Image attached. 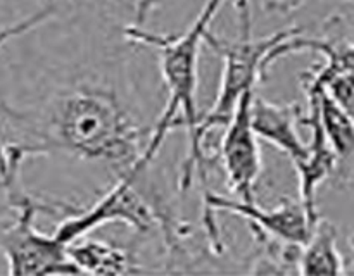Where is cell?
Wrapping results in <instances>:
<instances>
[{"label": "cell", "instance_id": "obj_1", "mask_svg": "<svg viewBox=\"0 0 354 276\" xmlns=\"http://www.w3.org/2000/svg\"><path fill=\"white\" fill-rule=\"evenodd\" d=\"M35 154L62 150L86 161L106 162L120 175L140 179L144 130L114 93L97 86L71 90L52 106Z\"/></svg>", "mask_w": 354, "mask_h": 276}, {"label": "cell", "instance_id": "obj_9", "mask_svg": "<svg viewBox=\"0 0 354 276\" xmlns=\"http://www.w3.org/2000/svg\"><path fill=\"white\" fill-rule=\"evenodd\" d=\"M251 119L256 135L261 140L275 145L292 161L301 164L308 155V144L301 138V107L297 103H277L254 93L251 103Z\"/></svg>", "mask_w": 354, "mask_h": 276}, {"label": "cell", "instance_id": "obj_2", "mask_svg": "<svg viewBox=\"0 0 354 276\" xmlns=\"http://www.w3.org/2000/svg\"><path fill=\"white\" fill-rule=\"evenodd\" d=\"M227 0H206L194 23L182 34H158L142 30L138 24L124 28V37L137 43L149 45L159 54L161 75L168 90V102L156 123L144 148L137 171L145 175L158 155L166 137L175 124L187 128L189 145L196 137L199 112H197V81H199V52L211 23Z\"/></svg>", "mask_w": 354, "mask_h": 276}, {"label": "cell", "instance_id": "obj_8", "mask_svg": "<svg viewBox=\"0 0 354 276\" xmlns=\"http://www.w3.org/2000/svg\"><path fill=\"white\" fill-rule=\"evenodd\" d=\"M308 95V116L301 119V123L310 126L311 140L308 144V155L301 164L294 166L299 178V200L306 209L308 216L313 223H318L320 214L317 209V190L328 176L334 172L337 166V155L328 144L327 137L322 128L318 117V107L315 95L306 92Z\"/></svg>", "mask_w": 354, "mask_h": 276}, {"label": "cell", "instance_id": "obj_13", "mask_svg": "<svg viewBox=\"0 0 354 276\" xmlns=\"http://www.w3.org/2000/svg\"><path fill=\"white\" fill-rule=\"evenodd\" d=\"M50 16H52V9L50 7H47V9L37 10V12H33L31 16L17 21V23L9 24V26H3L2 30H0V48H2L7 41L12 40V38L21 37V34L28 33V31H31V30H35L37 26H40V24L45 23V21H47ZM6 175H7L6 150H3V144H2V140H0V179L6 178Z\"/></svg>", "mask_w": 354, "mask_h": 276}, {"label": "cell", "instance_id": "obj_14", "mask_svg": "<svg viewBox=\"0 0 354 276\" xmlns=\"http://www.w3.org/2000/svg\"><path fill=\"white\" fill-rule=\"evenodd\" d=\"M158 3H159V0H138L135 24L142 26V23L147 19V16L152 12V10H154V7H158Z\"/></svg>", "mask_w": 354, "mask_h": 276}, {"label": "cell", "instance_id": "obj_15", "mask_svg": "<svg viewBox=\"0 0 354 276\" xmlns=\"http://www.w3.org/2000/svg\"><path fill=\"white\" fill-rule=\"evenodd\" d=\"M353 247H354V238H353Z\"/></svg>", "mask_w": 354, "mask_h": 276}, {"label": "cell", "instance_id": "obj_12", "mask_svg": "<svg viewBox=\"0 0 354 276\" xmlns=\"http://www.w3.org/2000/svg\"><path fill=\"white\" fill-rule=\"evenodd\" d=\"M304 86L306 92L315 95L322 128L337 161H346L354 154V119L324 86L315 85L310 79H304Z\"/></svg>", "mask_w": 354, "mask_h": 276}, {"label": "cell", "instance_id": "obj_4", "mask_svg": "<svg viewBox=\"0 0 354 276\" xmlns=\"http://www.w3.org/2000/svg\"><path fill=\"white\" fill-rule=\"evenodd\" d=\"M2 185L16 210L12 223L0 233V254L6 257L9 275H82L69 259L66 245L54 235L41 233L35 224L45 206L21 190L17 175L3 179Z\"/></svg>", "mask_w": 354, "mask_h": 276}, {"label": "cell", "instance_id": "obj_6", "mask_svg": "<svg viewBox=\"0 0 354 276\" xmlns=\"http://www.w3.org/2000/svg\"><path fill=\"white\" fill-rule=\"evenodd\" d=\"M203 202L204 230H206L211 248L216 254H221L223 247H221L220 230H218L214 213H230L244 217L251 223L254 231H261L275 240L299 245V247L306 244L315 224H317L308 216L301 200H283L280 206L273 207V209H265V207H259L258 202L248 204L235 197L230 199V197L218 195L211 190H206L203 193Z\"/></svg>", "mask_w": 354, "mask_h": 276}, {"label": "cell", "instance_id": "obj_5", "mask_svg": "<svg viewBox=\"0 0 354 276\" xmlns=\"http://www.w3.org/2000/svg\"><path fill=\"white\" fill-rule=\"evenodd\" d=\"M138 181L140 179L131 175H120L116 185L107 190L93 206L62 219L55 228L54 237L68 245L106 223H124L140 233L161 224L168 237H171V223L165 213H161L145 193L138 190Z\"/></svg>", "mask_w": 354, "mask_h": 276}, {"label": "cell", "instance_id": "obj_7", "mask_svg": "<svg viewBox=\"0 0 354 276\" xmlns=\"http://www.w3.org/2000/svg\"><path fill=\"white\" fill-rule=\"evenodd\" d=\"M254 90L242 95L235 106L221 138L220 159L228 188L242 202H256V183L261 175V152L258 135L252 128L251 103Z\"/></svg>", "mask_w": 354, "mask_h": 276}, {"label": "cell", "instance_id": "obj_11", "mask_svg": "<svg viewBox=\"0 0 354 276\" xmlns=\"http://www.w3.org/2000/svg\"><path fill=\"white\" fill-rule=\"evenodd\" d=\"M299 275H344V259L337 247V230L332 223L318 219L299 252Z\"/></svg>", "mask_w": 354, "mask_h": 276}, {"label": "cell", "instance_id": "obj_3", "mask_svg": "<svg viewBox=\"0 0 354 276\" xmlns=\"http://www.w3.org/2000/svg\"><path fill=\"white\" fill-rule=\"evenodd\" d=\"M241 6V37L239 40H223L207 31L204 37V43L209 45L218 55L223 59V72H221V86L216 100L209 112L199 119L196 137L192 144L187 147L185 161H183L182 172H180L178 185L182 192H185L192 185L194 176H199L203 190L206 192V169H207V152L204 148L207 135L216 128H225L234 114L235 106L242 99L245 92L254 90L256 85L263 79V75L268 71L270 54L280 41L287 40L292 34L299 33V28L277 31L265 38H254L251 34V17H249V2L239 0Z\"/></svg>", "mask_w": 354, "mask_h": 276}, {"label": "cell", "instance_id": "obj_10", "mask_svg": "<svg viewBox=\"0 0 354 276\" xmlns=\"http://www.w3.org/2000/svg\"><path fill=\"white\" fill-rule=\"evenodd\" d=\"M69 259L82 275H130L137 273V262L123 247L92 238H78L66 245Z\"/></svg>", "mask_w": 354, "mask_h": 276}]
</instances>
